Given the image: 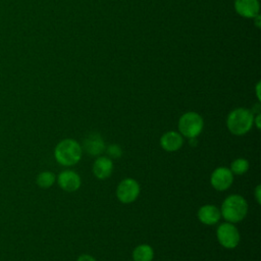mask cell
Returning a JSON list of instances; mask_svg holds the SVG:
<instances>
[{"label":"cell","instance_id":"obj_10","mask_svg":"<svg viewBox=\"0 0 261 261\" xmlns=\"http://www.w3.org/2000/svg\"><path fill=\"white\" fill-rule=\"evenodd\" d=\"M159 144L166 152H176L184 145V137L178 132L169 130L161 136Z\"/></svg>","mask_w":261,"mask_h":261},{"label":"cell","instance_id":"obj_16","mask_svg":"<svg viewBox=\"0 0 261 261\" xmlns=\"http://www.w3.org/2000/svg\"><path fill=\"white\" fill-rule=\"evenodd\" d=\"M250 167V163L246 158H237L230 163V171L233 175L245 174Z\"/></svg>","mask_w":261,"mask_h":261},{"label":"cell","instance_id":"obj_9","mask_svg":"<svg viewBox=\"0 0 261 261\" xmlns=\"http://www.w3.org/2000/svg\"><path fill=\"white\" fill-rule=\"evenodd\" d=\"M197 217L201 223L205 225H213L218 223L221 218V214L217 206L212 204H205L198 209Z\"/></svg>","mask_w":261,"mask_h":261},{"label":"cell","instance_id":"obj_8","mask_svg":"<svg viewBox=\"0 0 261 261\" xmlns=\"http://www.w3.org/2000/svg\"><path fill=\"white\" fill-rule=\"evenodd\" d=\"M57 184L63 191L72 193L77 191L82 186V178L77 172L71 169L61 171L56 177Z\"/></svg>","mask_w":261,"mask_h":261},{"label":"cell","instance_id":"obj_21","mask_svg":"<svg viewBox=\"0 0 261 261\" xmlns=\"http://www.w3.org/2000/svg\"><path fill=\"white\" fill-rule=\"evenodd\" d=\"M256 95L258 100H260V83H257L256 85Z\"/></svg>","mask_w":261,"mask_h":261},{"label":"cell","instance_id":"obj_14","mask_svg":"<svg viewBox=\"0 0 261 261\" xmlns=\"http://www.w3.org/2000/svg\"><path fill=\"white\" fill-rule=\"evenodd\" d=\"M134 261H152L154 258V250L148 244L137 246L132 253Z\"/></svg>","mask_w":261,"mask_h":261},{"label":"cell","instance_id":"obj_13","mask_svg":"<svg viewBox=\"0 0 261 261\" xmlns=\"http://www.w3.org/2000/svg\"><path fill=\"white\" fill-rule=\"evenodd\" d=\"M234 9L243 17L254 18L259 12L258 0H234Z\"/></svg>","mask_w":261,"mask_h":261},{"label":"cell","instance_id":"obj_6","mask_svg":"<svg viewBox=\"0 0 261 261\" xmlns=\"http://www.w3.org/2000/svg\"><path fill=\"white\" fill-rule=\"evenodd\" d=\"M141 193L140 184L130 177H126L119 181L116 188V197L119 202L123 204H130L135 202Z\"/></svg>","mask_w":261,"mask_h":261},{"label":"cell","instance_id":"obj_4","mask_svg":"<svg viewBox=\"0 0 261 261\" xmlns=\"http://www.w3.org/2000/svg\"><path fill=\"white\" fill-rule=\"evenodd\" d=\"M177 127L184 138L196 139L204 128V119L199 113L188 111L179 117Z\"/></svg>","mask_w":261,"mask_h":261},{"label":"cell","instance_id":"obj_5","mask_svg":"<svg viewBox=\"0 0 261 261\" xmlns=\"http://www.w3.org/2000/svg\"><path fill=\"white\" fill-rule=\"evenodd\" d=\"M216 238L218 243L225 249H234L241 241V234L234 223L222 222L217 226Z\"/></svg>","mask_w":261,"mask_h":261},{"label":"cell","instance_id":"obj_1","mask_svg":"<svg viewBox=\"0 0 261 261\" xmlns=\"http://www.w3.org/2000/svg\"><path fill=\"white\" fill-rule=\"evenodd\" d=\"M249 205L247 200L238 194L227 196L220 206L221 217L230 223H238L245 219L248 214Z\"/></svg>","mask_w":261,"mask_h":261},{"label":"cell","instance_id":"obj_19","mask_svg":"<svg viewBox=\"0 0 261 261\" xmlns=\"http://www.w3.org/2000/svg\"><path fill=\"white\" fill-rule=\"evenodd\" d=\"M76 261H97L95 259V257L89 255V254H82L81 256H79Z\"/></svg>","mask_w":261,"mask_h":261},{"label":"cell","instance_id":"obj_2","mask_svg":"<svg viewBox=\"0 0 261 261\" xmlns=\"http://www.w3.org/2000/svg\"><path fill=\"white\" fill-rule=\"evenodd\" d=\"M81 144L70 138L61 140L54 149V158L62 166H73L82 159Z\"/></svg>","mask_w":261,"mask_h":261},{"label":"cell","instance_id":"obj_11","mask_svg":"<svg viewBox=\"0 0 261 261\" xmlns=\"http://www.w3.org/2000/svg\"><path fill=\"white\" fill-rule=\"evenodd\" d=\"M92 171L98 179L108 178L113 171V161L107 156H98L93 163Z\"/></svg>","mask_w":261,"mask_h":261},{"label":"cell","instance_id":"obj_7","mask_svg":"<svg viewBox=\"0 0 261 261\" xmlns=\"http://www.w3.org/2000/svg\"><path fill=\"white\" fill-rule=\"evenodd\" d=\"M233 182V174L230 169L226 166L216 167L210 175V185L211 187L218 191L228 190Z\"/></svg>","mask_w":261,"mask_h":261},{"label":"cell","instance_id":"obj_12","mask_svg":"<svg viewBox=\"0 0 261 261\" xmlns=\"http://www.w3.org/2000/svg\"><path fill=\"white\" fill-rule=\"evenodd\" d=\"M105 143L103 138L97 134L92 133L84 140V150L91 156H99L105 151Z\"/></svg>","mask_w":261,"mask_h":261},{"label":"cell","instance_id":"obj_20","mask_svg":"<svg viewBox=\"0 0 261 261\" xmlns=\"http://www.w3.org/2000/svg\"><path fill=\"white\" fill-rule=\"evenodd\" d=\"M260 118H261L260 113H257L256 115L254 114V121H253V124H255L258 129H260Z\"/></svg>","mask_w":261,"mask_h":261},{"label":"cell","instance_id":"obj_17","mask_svg":"<svg viewBox=\"0 0 261 261\" xmlns=\"http://www.w3.org/2000/svg\"><path fill=\"white\" fill-rule=\"evenodd\" d=\"M105 151L107 153V157L110 159H118L122 156V149L117 144H111L105 148Z\"/></svg>","mask_w":261,"mask_h":261},{"label":"cell","instance_id":"obj_3","mask_svg":"<svg viewBox=\"0 0 261 261\" xmlns=\"http://www.w3.org/2000/svg\"><path fill=\"white\" fill-rule=\"evenodd\" d=\"M254 113L252 110L239 107L231 110L226 117V127L234 136H244L253 126Z\"/></svg>","mask_w":261,"mask_h":261},{"label":"cell","instance_id":"obj_18","mask_svg":"<svg viewBox=\"0 0 261 261\" xmlns=\"http://www.w3.org/2000/svg\"><path fill=\"white\" fill-rule=\"evenodd\" d=\"M254 197L256 199V202L258 204H260L261 203V186L260 185H258L255 188V190H254Z\"/></svg>","mask_w":261,"mask_h":261},{"label":"cell","instance_id":"obj_15","mask_svg":"<svg viewBox=\"0 0 261 261\" xmlns=\"http://www.w3.org/2000/svg\"><path fill=\"white\" fill-rule=\"evenodd\" d=\"M55 181H56V175L52 171H48V170L42 171L37 176V185L43 189H48L52 187L55 184Z\"/></svg>","mask_w":261,"mask_h":261}]
</instances>
